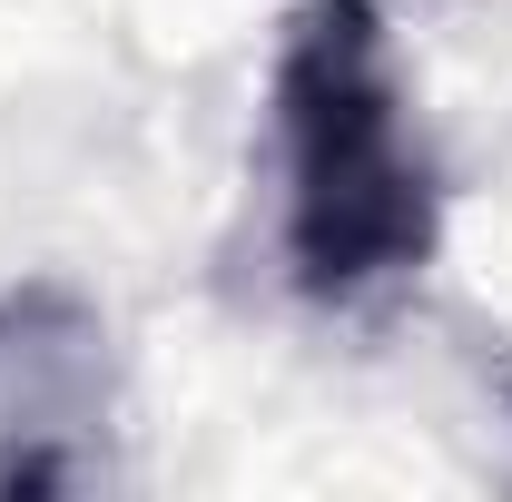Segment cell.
Masks as SVG:
<instances>
[{
  "label": "cell",
  "instance_id": "1",
  "mask_svg": "<svg viewBox=\"0 0 512 502\" xmlns=\"http://www.w3.org/2000/svg\"><path fill=\"white\" fill-rule=\"evenodd\" d=\"M286 158V276L306 306H375L444 247V188L404 138V89L375 0H296L266 69Z\"/></svg>",
  "mask_w": 512,
  "mask_h": 502
},
{
  "label": "cell",
  "instance_id": "2",
  "mask_svg": "<svg viewBox=\"0 0 512 502\" xmlns=\"http://www.w3.org/2000/svg\"><path fill=\"white\" fill-rule=\"evenodd\" d=\"M99 306L69 286H10L0 296V434H50L40 414H79L99 384Z\"/></svg>",
  "mask_w": 512,
  "mask_h": 502
}]
</instances>
